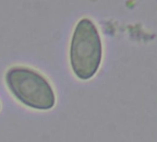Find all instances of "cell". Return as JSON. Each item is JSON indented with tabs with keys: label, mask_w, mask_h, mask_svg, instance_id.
Returning a JSON list of instances; mask_svg holds the SVG:
<instances>
[{
	"label": "cell",
	"mask_w": 157,
	"mask_h": 142,
	"mask_svg": "<svg viewBox=\"0 0 157 142\" xmlns=\"http://www.w3.org/2000/svg\"><path fill=\"white\" fill-rule=\"evenodd\" d=\"M0 108H1V103H0Z\"/></svg>",
	"instance_id": "3957f363"
},
{
	"label": "cell",
	"mask_w": 157,
	"mask_h": 142,
	"mask_svg": "<svg viewBox=\"0 0 157 142\" xmlns=\"http://www.w3.org/2000/svg\"><path fill=\"white\" fill-rule=\"evenodd\" d=\"M5 81L11 93L24 105L48 110L55 106L54 87L38 70L27 65H12L5 74Z\"/></svg>",
	"instance_id": "7a4b0ae2"
},
{
	"label": "cell",
	"mask_w": 157,
	"mask_h": 142,
	"mask_svg": "<svg viewBox=\"0 0 157 142\" xmlns=\"http://www.w3.org/2000/svg\"><path fill=\"white\" fill-rule=\"evenodd\" d=\"M104 48L98 27L90 18L80 19L69 44V63L73 73L81 80L92 79L100 68Z\"/></svg>",
	"instance_id": "6da1fadb"
}]
</instances>
